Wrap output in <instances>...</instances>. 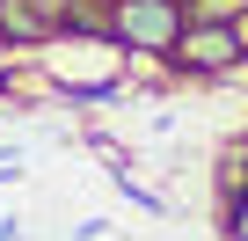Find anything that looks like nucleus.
<instances>
[{"label": "nucleus", "instance_id": "1", "mask_svg": "<svg viewBox=\"0 0 248 241\" xmlns=\"http://www.w3.org/2000/svg\"><path fill=\"white\" fill-rule=\"evenodd\" d=\"M183 22H190L183 0H102V37L117 51H139V59H168Z\"/></svg>", "mask_w": 248, "mask_h": 241}, {"label": "nucleus", "instance_id": "2", "mask_svg": "<svg viewBox=\"0 0 248 241\" xmlns=\"http://www.w3.org/2000/svg\"><path fill=\"white\" fill-rule=\"evenodd\" d=\"M168 66L190 73V80H226V73L248 66V37H241V22H183Z\"/></svg>", "mask_w": 248, "mask_h": 241}, {"label": "nucleus", "instance_id": "3", "mask_svg": "<svg viewBox=\"0 0 248 241\" xmlns=\"http://www.w3.org/2000/svg\"><path fill=\"white\" fill-rule=\"evenodd\" d=\"M183 8H190V22H241L248 0H183Z\"/></svg>", "mask_w": 248, "mask_h": 241}, {"label": "nucleus", "instance_id": "4", "mask_svg": "<svg viewBox=\"0 0 248 241\" xmlns=\"http://www.w3.org/2000/svg\"><path fill=\"white\" fill-rule=\"evenodd\" d=\"M219 226H226V241H248V190H241V197L219 212Z\"/></svg>", "mask_w": 248, "mask_h": 241}, {"label": "nucleus", "instance_id": "5", "mask_svg": "<svg viewBox=\"0 0 248 241\" xmlns=\"http://www.w3.org/2000/svg\"><path fill=\"white\" fill-rule=\"evenodd\" d=\"M102 234H109V219H80L73 226V241H102Z\"/></svg>", "mask_w": 248, "mask_h": 241}, {"label": "nucleus", "instance_id": "6", "mask_svg": "<svg viewBox=\"0 0 248 241\" xmlns=\"http://www.w3.org/2000/svg\"><path fill=\"white\" fill-rule=\"evenodd\" d=\"M0 241H22V226H15V219H0Z\"/></svg>", "mask_w": 248, "mask_h": 241}, {"label": "nucleus", "instance_id": "7", "mask_svg": "<svg viewBox=\"0 0 248 241\" xmlns=\"http://www.w3.org/2000/svg\"><path fill=\"white\" fill-rule=\"evenodd\" d=\"M241 37H248V15H241Z\"/></svg>", "mask_w": 248, "mask_h": 241}]
</instances>
